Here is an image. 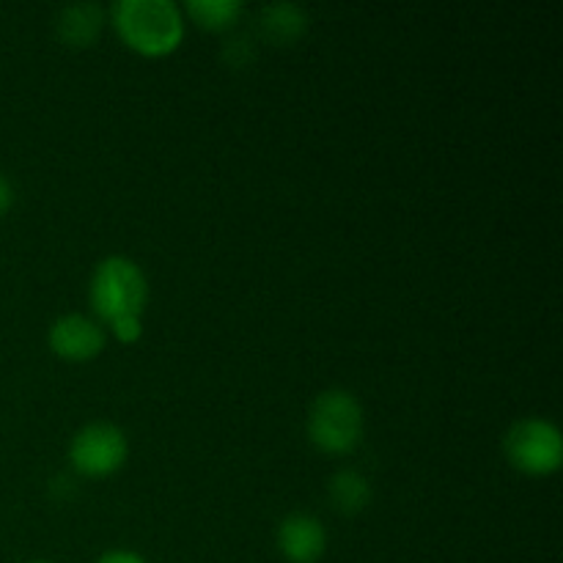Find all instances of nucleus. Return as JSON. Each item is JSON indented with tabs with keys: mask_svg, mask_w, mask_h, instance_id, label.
Instances as JSON below:
<instances>
[{
	"mask_svg": "<svg viewBox=\"0 0 563 563\" xmlns=\"http://www.w3.org/2000/svg\"><path fill=\"white\" fill-rule=\"evenodd\" d=\"M110 20L126 47L152 58L174 53L185 36V16L170 0H115Z\"/></svg>",
	"mask_w": 563,
	"mask_h": 563,
	"instance_id": "nucleus-1",
	"label": "nucleus"
},
{
	"mask_svg": "<svg viewBox=\"0 0 563 563\" xmlns=\"http://www.w3.org/2000/svg\"><path fill=\"white\" fill-rule=\"evenodd\" d=\"M88 300L104 324L121 319H143L148 302V280L143 269L126 256H108L97 264L88 284Z\"/></svg>",
	"mask_w": 563,
	"mask_h": 563,
	"instance_id": "nucleus-2",
	"label": "nucleus"
},
{
	"mask_svg": "<svg viewBox=\"0 0 563 563\" xmlns=\"http://www.w3.org/2000/svg\"><path fill=\"white\" fill-rule=\"evenodd\" d=\"M308 438L324 454H350L363 438V407L350 390H324L308 410Z\"/></svg>",
	"mask_w": 563,
	"mask_h": 563,
	"instance_id": "nucleus-3",
	"label": "nucleus"
},
{
	"mask_svg": "<svg viewBox=\"0 0 563 563\" xmlns=\"http://www.w3.org/2000/svg\"><path fill=\"white\" fill-rule=\"evenodd\" d=\"M506 460L528 476H550L563 462L561 429L548 418H522L504 438Z\"/></svg>",
	"mask_w": 563,
	"mask_h": 563,
	"instance_id": "nucleus-4",
	"label": "nucleus"
},
{
	"mask_svg": "<svg viewBox=\"0 0 563 563\" xmlns=\"http://www.w3.org/2000/svg\"><path fill=\"white\" fill-rule=\"evenodd\" d=\"M126 454H130L126 434L108 421L86 423L71 438L69 445L71 465L88 478H102L115 473L126 462Z\"/></svg>",
	"mask_w": 563,
	"mask_h": 563,
	"instance_id": "nucleus-5",
	"label": "nucleus"
},
{
	"mask_svg": "<svg viewBox=\"0 0 563 563\" xmlns=\"http://www.w3.org/2000/svg\"><path fill=\"white\" fill-rule=\"evenodd\" d=\"M49 350L66 361H91L104 350V330L82 313H66L49 324Z\"/></svg>",
	"mask_w": 563,
	"mask_h": 563,
	"instance_id": "nucleus-6",
	"label": "nucleus"
},
{
	"mask_svg": "<svg viewBox=\"0 0 563 563\" xmlns=\"http://www.w3.org/2000/svg\"><path fill=\"white\" fill-rule=\"evenodd\" d=\"M278 550L289 563H317L328 550V531L313 515L295 511L280 520Z\"/></svg>",
	"mask_w": 563,
	"mask_h": 563,
	"instance_id": "nucleus-7",
	"label": "nucleus"
},
{
	"mask_svg": "<svg viewBox=\"0 0 563 563\" xmlns=\"http://www.w3.org/2000/svg\"><path fill=\"white\" fill-rule=\"evenodd\" d=\"M104 25V11L97 3L66 5L58 16V36L69 47H88Z\"/></svg>",
	"mask_w": 563,
	"mask_h": 563,
	"instance_id": "nucleus-8",
	"label": "nucleus"
},
{
	"mask_svg": "<svg viewBox=\"0 0 563 563\" xmlns=\"http://www.w3.org/2000/svg\"><path fill=\"white\" fill-rule=\"evenodd\" d=\"M308 16L297 3H269L262 11V33L273 44H291L306 33Z\"/></svg>",
	"mask_w": 563,
	"mask_h": 563,
	"instance_id": "nucleus-9",
	"label": "nucleus"
},
{
	"mask_svg": "<svg viewBox=\"0 0 563 563\" xmlns=\"http://www.w3.org/2000/svg\"><path fill=\"white\" fill-rule=\"evenodd\" d=\"M330 504L341 515H361L372 500V484L357 471H339L330 478Z\"/></svg>",
	"mask_w": 563,
	"mask_h": 563,
	"instance_id": "nucleus-10",
	"label": "nucleus"
},
{
	"mask_svg": "<svg viewBox=\"0 0 563 563\" xmlns=\"http://www.w3.org/2000/svg\"><path fill=\"white\" fill-rule=\"evenodd\" d=\"M190 20L207 31H225L242 16L240 0H190L185 5Z\"/></svg>",
	"mask_w": 563,
	"mask_h": 563,
	"instance_id": "nucleus-11",
	"label": "nucleus"
},
{
	"mask_svg": "<svg viewBox=\"0 0 563 563\" xmlns=\"http://www.w3.org/2000/svg\"><path fill=\"white\" fill-rule=\"evenodd\" d=\"M93 563H148L143 555L132 553V550H110V553L99 555Z\"/></svg>",
	"mask_w": 563,
	"mask_h": 563,
	"instance_id": "nucleus-12",
	"label": "nucleus"
},
{
	"mask_svg": "<svg viewBox=\"0 0 563 563\" xmlns=\"http://www.w3.org/2000/svg\"><path fill=\"white\" fill-rule=\"evenodd\" d=\"M11 203H14V187H11V181L0 174V214L9 212Z\"/></svg>",
	"mask_w": 563,
	"mask_h": 563,
	"instance_id": "nucleus-13",
	"label": "nucleus"
},
{
	"mask_svg": "<svg viewBox=\"0 0 563 563\" xmlns=\"http://www.w3.org/2000/svg\"><path fill=\"white\" fill-rule=\"evenodd\" d=\"M27 563H49V561H27Z\"/></svg>",
	"mask_w": 563,
	"mask_h": 563,
	"instance_id": "nucleus-14",
	"label": "nucleus"
}]
</instances>
